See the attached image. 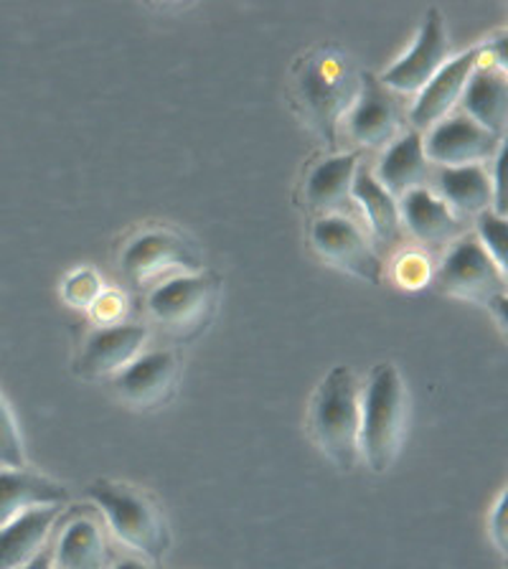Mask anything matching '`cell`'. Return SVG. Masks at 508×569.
I'll use <instances>...</instances> for the list:
<instances>
[{
  "label": "cell",
  "instance_id": "cell-9",
  "mask_svg": "<svg viewBox=\"0 0 508 569\" xmlns=\"http://www.w3.org/2000/svg\"><path fill=\"white\" fill-rule=\"evenodd\" d=\"M425 158L440 168L480 166L484 160L496 158L504 138L494 136L491 130L480 128L466 114H452L438 124H432L427 138H422Z\"/></svg>",
  "mask_w": 508,
  "mask_h": 569
},
{
  "label": "cell",
  "instance_id": "cell-7",
  "mask_svg": "<svg viewBox=\"0 0 508 569\" xmlns=\"http://www.w3.org/2000/svg\"><path fill=\"white\" fill-rule=\"evenodd\" d=\"M199 260H196L193 249L176 237L173 231H146L132 239L122 252V274L136 288H158L166 280L178 278V272L189 274L196 270Z\"/></svg>",
  "mask_w": 508,
  "mask_h": 569
},
{
  "label": "cell",
  "instance_id": "cell-15",
  "mask_svg": "<svg viewBox=\"0 0 508 569\" xmlns=\"http://www.w3.org/2000/svg\"><path fill=\"white\" fill-rule=\"evenodd\" d=\"M399 221L409 229V234L422 244H448L462 237V221L448 209L440 196H435L427 186L402 196Z\"/></svg>",
  "mask_w": 508,
  "mask_h": 569
},
{
  "label": "cell",
  "instance_id": "cell-29",
  "mask_svg": "<svg viewBox=\"0 0 508 569\" xmlns=\"http://www.w3.org/2000/svg\"><path fill=\"white\" fill-rule=\"evenodd\" d=\"M506 142L498 148V153L494 158V178H491V189H494V207L498 217H506Z\"/></svg>",
  "mask_w": 508,
  "mask_h": 569
},
{
  "label": "cell",
  "instance_id": "cell-4",
  "mask_svg": "<svg viewBox=\"0 0 508 569\" xmlns=\"http://www.w3.org/2000/svg\"><path fill=\"white\" fill-rule=\"evenodd\" d=\"M87 496L104 513L114 537L130 549L140 551L142 557L158 562L166 555L171 537H168L166 519L153 498L138 488L112 483V480H94L87 486Z\"/></svg>",
  "mask_w": 508,
  "mask_h": 569
},
{
  "label": "cell",
  "instance_id": "cell-3",
  "mask_svg": "<svg viewBox=\"0 0 508 569\" xmlns=\"http://www.w3.org/2000/svg\"><path fill=\"white\" fill-rule=\"evenodd\" d=\"M361 74L353 69V61L341 49L323 47L300 61L296 71V89L300 107L318 132L333 140L338 120L359 97Z\"/></svg>",
  "mask_w": 508,
  "mask_h": 569
},
{
  "label": "cell",
  "instance_id": "cell-13",
  "mask_svg": "<svg viewBox=\"0 0 508 569\" xmlns=\"http://www.w3.org/2000/svg\"><path fill=\"white\" fill-rule=\"evenodd\" d=\"M148 328L138 323L97 328V331L89 336L82 356H79V371L89 379L120 373L138 359L142 346L148 343Z\"/></svg>",
  "mask_w": 508,
  "mask_h": 569
},
{
  "label": "cell",
  "instance_id": "cell-23",
  "mask_svg": "<svg viewBox=\"0 0 508 569\" xmlns=\"http://www.w3.org/2000/svg\"><path fill=\"white\" fill-rule=\"evenodd\" d=\"M57 569H110L102 529L92 519H77L61 533L53 551Z\"/></svg>",
  "mask_w": 508,
  "mask_h": 569
},
{
  "label": "cell",
  "instance_id": "cell-25",
  "mask_svg": "<svg viewBox=\"0 0 508 569\" xmlns=\"http://www.w3.org/2000/svg\"><path fill=\"white\" fill-rule=\"evenodd\" d=\"M0 466L3 468H26V450L21 432L13 420L11 407L6 405V399L0 397Z\"/></svg>",
  "mask_w": 508,
  "mask_h": 569
},
{
  "label": "cell",
  "instance_id": "cell-24",
  "mask_svg": "<svg viewBox=\"0 0 508 569\" xmlns=\"http://www.w3.org/2000/svg\"><path fill=\"white\" fill-rule=\"evenodd\" d=\"M478 224V242L486 249L488 257L496 262L498 270L506 274V244H508V227H506V217H498L496 211H484L476 217Z\"/></svg>",
  "mask_w": 508,
  "mask_h": 569
},
{
  "label": "cell",
  "instance_id": "cell-28",
  "mask_svg": "<svg viewBox=\"0 0 508 569\" xmlns=\"http://www.w3.org/2000/svg\"><path fill=\"white\" fill-rule=\"evenodd\" d=\"M97 323L102 326H120V320L128 313V300L120 290H102L100 298L94 300V306L89 308Z\"/></svg>",
  "mask_w": 508,
  "mask_h": 569
},
{
  "label": "cell",
  "instance_id": "cell-16",
  "mask_svg": "<svg viewBox=\"0 0 508 569\" xmlns=\"http://www.w3.org/2000/svg\"><path fill=\"white\" fill-rule=\"evenodd\" d=\"M69 491L26 468H0V527L41 506H64Z\"/></svg>",
  "mask_w": 508,
  "mask_h": 569
},
{
  "label": "cell",
  "instance_id": "cell-12",
  "mask_svg": "<svg viewBox=\"0 0 508 569\" xmlns=\"http://www.w3.org/2000/svg\"><path fill=\"white\" fill-rule=\"evenodd\" d=\"M478 53L480 49L474 47L458 53V57L448 59L438 71H435L430 82L420 89L415 104L409 107V122L415 124L417 132L430 130L432 124L448 118L452 107L460 102L462 89H466L470 74H474L478 67Z\"/></svg>",
  "mask_w": 508,
  "mask_h": 569
},
{
  "label": "cell",
  "instance_id": "cell-30",
  "mask_svg": "<svg viewBox=\"0 0 508 569\" xmlns=\"http://www.w3.org/2000/svg\"><path fill=\"white\" fill-rule=\"evenodd\" d=\"M494 537L496 545L506 549V493L501 496V503H498L494 511Z\"/></svg>",
  "mask_w": 508,
  "mask_h": 569
},
{
  "label": "cell",
  "instance_id": "cell-5",
  "mask_svg": "<svg viewBox=\"0 0 508 569\" xmlns=\"http://www.w3.org/2000/svg\"><path fill=\"white\" fill-rule=\"evenodd\" d=\"M217 302V284L207 274H178L153 288L148 310L171 336H191L207 326Z\"/></svg>",
  "mask_w": 508,
  "mask_h": 569
},
{
  "label": "cell",
  "instance_id": "cell-1",
  "mask_svg": "<svg viewBox=\"0 0 508 569\" xmlns=\"http://www.w3.org/2000/svg\"><path fill=\"white\" fill-rule=\"evenodd\" d=\"M409 417L405 379L395 363H379L361 391L359 450L371 473H387L402 450Z\"/></svg>",
  "mask_w": 508,
  "mask_h": 569
},
{
  "label": "cell",
  "instance_id": "cell-19",
  "mask_svg": "<svg viewBox=\"0 0 508 569\" xmlns=\"http://www.w3.org/2000/svg\"><path fill=\"white\" fill-rule=\"evenodd\" d=\"M427 173H430V168H427L422 136L417 130H409L391 142V146H387V153L381 156L377 176L373 178H377L395 199L397 196L402 199L405 193L425 186Z\"/></svg>",
  "mask_w": 508,
  "mask_h": 569
},
{
  "label": "cell",
  "instance_id": "cell-11",
  "mask_svg": "<svg viewBox=\"0 0 508 569\" xmlns=\"http://www.w3.org/2000/svg\"><path fill=\"white\" fill-rule=\"evenodd\" d=\"M402 110L395 92L379 82L371 71H361V87L346 118L351 140L363 148H385L397 140L402 130Z\"/></svg>",
  "mask_w": 508,
  "mask_h": 569
},
{
  "label": "cell",
  "instance_id": "cell-6",
  "mask_svg": "<svg viewBox=\"0 0 508 569\" xmlns=\"http://www.w3.org/2000/svg\"><path fill=\"white\" fill-rule=\"evenodd\" d=\"M438 290L445 296L488 306L504 290V272L480 247L476 234H462L452 242L450 252L438 270Z\"/></svg>",
  "mask_w": 508,
  "mask_h": 569
},
{
  "label": "cell",
  "instance_id": "cell-20",
  "mask_svg": "<svg viewBox=\"0 0 508 569\" xmlns=\"http://www.w3.org/2000/svg\"><path fill=\"white\" fill-rule=\"evenodd\" d=\"M438 181V196L448 203L456 217H478L494 207L491 176L484 166H462V168H438L435 173Z\"/></svg>",
  "mask_w": 508,
  "mask_h": 569
},
{
  "label": "cell",
  "instance_id": "cell-27",
  "mask_svg": "<svg viewBox=\"0 0 508 569\" xmlns=\"http://www.w3.org/2000/svg\"><path fill=\"white\" fill-rule=\"evenodd\" d=\"M395 280L407 290H420L432 282V267L422 254L402 252L395 262Z\"/></svg>",
  "mask_w": 508,
  "mask_h": 569
},
{
  "label": "cell",
  "instance_id": "cell-22",
  "mask_svg": "<svg viewBox=\"0 0 508 569\" xmlns=\"http://www.w3.org/2000/svg\"><path fill=\"white\" fill-rule=\"evenodd\" d=\"M351 199L359 201L363 217H367L373 237H377L379 242L391 244L395 239H399L402 221H399L397 199L377 181V178H373V173L367 166L356 168L353 183H351Z\"/></svg>",
  "mask_w": 508,
  "mask_h": 569
},
{
  "label": "cell",
  "instance_id": "cell-14",
  "mask_svg": "<svg viewBox=\"0 0 508 569\" xmlns=\"http://www.w3.org/2000/svg\"><path fill=\"white\" fill-rule=\"evenodd\" d=\"M178 381V356L173 351H150L138 356L118 377V395L136 409H153L168 402Z\"/></svg>",
  "mask_w": 508,
  "mask_h": 569
},
{
  "label": "cell",
  "instance_id": "cell-31",
  "mask_svg": "<svg viewBox=\"0 0 508 569\" xmlns=\"http://www.w3.org/2000/svg\"><path fill=\"white\" fill-rule=\"evenodd\" d=\"M53 565V551L43 547L39 555H36L29 565H23L21 569H51Z\"/></svg>",
  "mask_w": 508,
  "mask_h": 569
},
{
  "label": "cell",
  "instance_id": "cell-8",
  "mask_svg": "<svg viewBox=\"0 0 508 569\" xmlns=\"http://www.w3.org/2000/svg\"><path fill=\"white\" fill-rule=\"evenodd\" d=\"M445 61H448V31L440 8H430L412 47L381 74L379 82L395 94L420 92Z\"/></svg>",
  "mask_w": 508,
  "mask_h": 569
},
{
  "label": "cell",
  "instance_id": "cell-32",
  "mask_svg": "<svg viewBox=\"0 0 508 569\" xmlns=\"http://www.w3.org/2000/svg\"><path fill=\"white\" fill-rule=\"evenodd\" d=\"M110 569H150V567L142 565L140 559H122V562H118V565L110 567Z\"/></svg>",
  "mask_w": 508,
  "mask_h": 569
},
{
  "label": "cell",
  "instance_id": "cell-26",
  "mask_svg": "<svg viewBox=\"0 0 508 569\" xmlns=\"http://www.w3.org/2000/svg\"><path fill=\"white\" fill-rule=\"evenodd\" d=\"M102 280L100 274L92 270H77L74 274H69L64 288H61V296L69 302V306L89 310L94 306V300L100 298L102 292Z\"/></svg>",
  "mask_w": 508,
  "mask_h": 569
},
{
  "label": "cell",
  "instance_id": "cell-2",
  "mask_svg": "<svg viewBox=\"0 0 508 569\" xmlns=\"http://www.w3.org/2000/svg\"><path fill=\"white\" fill-rule=\"evenodd\" d=\"M361 387L349 367H333L310 399V432L326 458L341 470L361 460Z\"/></svg>",
  "mask_w": 508,
  "mask_h": 569
},
{
  "label": "cell",
  "instance_id": "cell-21",
  "mask_svg": "<svg viewBox=\"0 0 508 569\" xmlns=\"http://www.w3.org/2000/svg\"><path fill=\"white\" fill-rule=\"evenodd\" d=\"M361 166L359 153H341L326 158L323 163L313 168L308 178L306 199L310 209L320 213H336L351 199V183L356 168Z\"/></svg>",
  "mask_w": 508,
  "mask_h": 569
},
{
  "label": "cell",
  "instance_id": "cell-17",
  "mask_svg": "<svg viewBox=\"0 0 508 569\" xmlns=\"http://www.w3.org/2000/svg\"><path fill=\"white\" fill-rule=\"evenodd\" d=\"M64 506H41L0 527V569H21L47 545Z\"/></svg>",
  "mask_w": 508,
  "mask_h": 569
},
{
  "label": "cell",
  "instance_id": "cell-10",
  "mask_svg": "<svg viewBox=\"0 0 508 569\" xmlns=\"http://www.w3.org/2000/svg\"><path fill=\"white\" fill-rule=\"evenodd\" d=\"M310 237H313L316 252L338 270L356 274V278L371 284L385 280V262H381L377 249L353 227V221L338 217V213H328V217L316 221Z\"/></svg>",
  "mask_w": 508,
  "mask_h": 569
},
{
  "label": "cell",
  "instance_id": "cell-18",
  "mask_svg": "<svg viewBox=\"0 0 508 569\" xmlns=\"http://www.w3.org/2000/svg\"><path fill=\"white\" fill-rule=\"evenodd\" d=\"M462 114L478 122L480 128L491 130L494 136L504 138L508 118V87L506 74L491 67H476L466 89H462Z\"/></svg>",
  "mask_w": 508,
  "mask_h": 569
}]
</instances>
